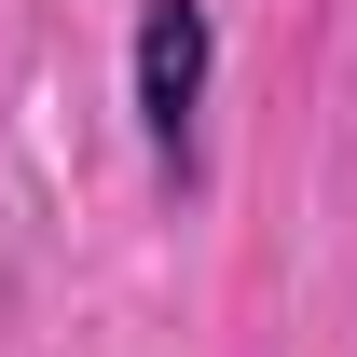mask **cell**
Returning <instances> with one entry per match:
<instances>
[{
    "mask_svg": "<svg viewBox=\"0 0 357 357\" xmlns=\"http://www.w3.org/2000/svg\"><path fill=\"white\" fill-rule=\"evenodd\" d=\"M192 110H206V0H151L137 14V124H151L165 178H192Z\"/></svg>",
    "mask_w": 357,
    "mask_h": 357,
    "instance_id": "cell-1",
    "label": "cell"
}]
</instances>
